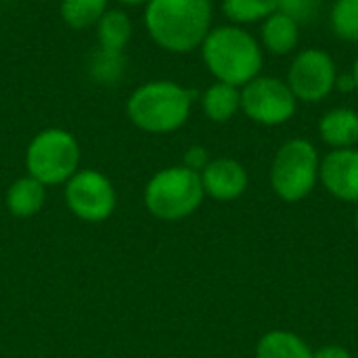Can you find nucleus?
<instances>
[{
    "label": "nucleus",
    "mask_w": 358,
    "mask_h": 358,
    "mask_svg": "<svg viewBox=\"0 0 358 358\" xmlns=\"http://www.w3.org/2000/svg\"><path fill=\"white\" fill-rule=\"evenodd\" d=\"M319 136L329 149H350L358 145V111L334 107L319 120Z\"/></svg>",
    "instance_id": "f8f14e48"
},
{
    "label": "nucleus",
    "mask_w": 358,
    "mask_h": 358,
    "mask_svg": "<svg viewBox=\"0 0 358 358\" xmlns=\"http://www.w3.org/2000/svg\"><path fill=\"white\" fill-rule=\"evenodd\" d=\"M67 208L86 222L107 220L115 210V189L111 180L96 170H78L65 187Z\"/></svg>",
    "instance_id": "1a4fd4ad"
},
{
    "label": "nucleus",
    "mask_w": 358,
    "mask_h": 358,
    "mask_svg": "<svg viewBox=\"0 0 358 358\" xmlns=\"http://www.w3.org/2000/svg\"><path fill=\"white\" fill-rule=\"evenodd\" d=\"M357 319H358V308H357Z\"/></svg>",
    "instance_id": "c85d7f7f"
},
{
    "label": "nucleus",
    "mask_w": 358,
    "mask_h": 358,
    "mask_svg": "<svg viewBox=\"0 0 358 358\" xmlns=\"http://www.w3.org/2000/svg\"><path fill=\"white\" fill-rule=\"evenodd\" d=\"M199 48L201 59L216 82L243 88L262 71L264 50L260 40L241 25L231 23L212 27Z\"/></svg>",
    "instance_id": "f03ea898"
},
{
    "label": "nucleus",
    "mask_w": 358,
    "mask_h": 358,
    "mask_svg": "<svg viewBox=\"0 0 358 358\" xmlns=\"http://www.w3.org/2000/svg\"><path fill=\"white\" fill-rule=\"evenodd\" d=\"M323 0H279V10L292 17L296 23H308L319 17Z\"/></svg>",
    "instance_id": "412c9836"
},
{
    "label": "nucleus",
    "mask_w": 358,
    "mask_h": 358,
    "mask_svg": "<svg viewBox=\"0 0 358 358\" xmlns=\"http://www.w3.org/2000/svg\"><path fill=\"white\" fill-rule=\"evenodd\" d=\"M355 229H357V233H358V203H357V212H355Z\"/></svg>",
    "instance_id": "cd10ccee"
},
{
    "label": "nucleus",
    "mask_w": 358,
    "mask_h": 358,
    "mask_svg": "<svg viewBox=\"0 0 358 358\" xmlns=\"http://www.w3.org/2000/svg\"><path fill=\"white\" fill-rule=\"evenodd\" d=\"M199 176L206 197H212L214 201H235L243 197L250 187V174L245 166L233 157L210 159Z\"/></svg>",
    "instance_id": "9b49d317"
},
{
    "label": "nucleus",
    "mask_w": 358,
    "mask_h": 358,
    "mask_svg": "<svg viewBox=\"0 0 358 358\" xmlns=\"http://www.w3.org/2000/svg\"><path fill=\"white\" fill-rule=\"evenodd\" d=\"M336 90H342V92H355V90H357V82H355L352 73H346V76H338V82H336Z\"/></svg>",
    "instance_id": "393cba45"
},
{
    "label": "nucleus",
    "mask_w": 358,
    "mask_h": 358,
    "mask_svg": "<svg viewBox=\"0 0 358 358\" xmlns=\"http://www.w3.org/2000/svg\"><path fill=\"white\" fill-rule=\"evenodd\" d=\"M334 34L344 42H358V0H336L329 10Z\"/></svg>",
    "instance_id": "aec40b11"
},
{
    "label": "nucleus",
    "mask_w": 358,
    "mask_h": 358,
    "mask_svg": "<svg viewBox=\"0 0 358 358\" xmlns=\"http://www.w3.org/2000/svg\"><path fill=\"white\" fill-rule=\"evenodd\" d=\"M44 201H46V185H42L29 174L17 178L6 191V208L17 218H29L38 214Z\"/></svg>",
    "instance_id": "2eb2a0df"
},
{
    "label": "nucleus",
    "mask_w": 358,
    "mask_h": 358,
    "mask_svg": "<svg viewBox=\"0 0 358 358\" xmlns=\"http://www.w3.org/2000/svg\"><path fill=\"white\" fill-rule=\"evenodd\" d=\"M203 197L201 176L185 166L159 170L145 187V206L159 220H182L191 216Z\"/></svg>",
    "instance_id": "39448f33"
},
{
    "label": "nucleus",
    "mask_w": 358,
    "mask_h": 358,
    "mask_svg": "<svg viewBox=\"0 0 358 358\" xmlns=\"http://www.w3.org/2000/svg\"><path fill=\"white\" fill-rule=\"evenodd\" d=\"M319 182L338 201L358 203V149H331L321 157Z\"/></svg>",
    "instance_id": "9d476101"
},
{
    "label": "nucleus",
    "mask_w": 358,
    "mask_h": 358,
    "mask_svg": "<svg viewBox=\"0 0 358 358\" xmlns=\"http://www.w3.org/2000/svg\"><path fill=\"white\" fill-rule=\"evenodd\" d=\"M208 164H210V153H208L203 147L195 145V147L187 149L185 159H182V166H185V168H189V170H193V172L201 174V170H203Z\"/></svg>",
    "instance_id": "5701e85b"
},
{
    "label": "nucleus",
    "mask_w": 358,
    "mask_h": 358,
    "mask_svg": "<svg viewBox=\"0 0 358 358\" xmlns=\"http://www.w3.org/2000/svg\"><path fill=\"white\" fill-rule=\"evenodd\" d=\"M310 344L287 329H271L266 331L254 350V358H313Z\"/></svg>",
    "instance_id": "4468645a"
},
{
    "label": "nucleus",
    "mask_w": 358,
    "mask_h": 358,
    "mask_svg": "<svg viewBox=\"0 0 358 358\" xmlns=\"http://www.w3.org/2000/svg\"><path fill=\"white\" fill-rule=\"evenodd\" d=\"M201 109L206 117L216 124L233 120L241 111V88L224 82H214L201 94Z\"/></svg>",
    "instance_id": "dca6fc26"
},
{
    "label": "nucleus",
    "mask_w": 358,
    "mask_h": 358,
    "mask_svg": "<svg viewBox=\"0 0 358 358\" xmlns=\"http://www.w3.org/2000/svg\"><path fill=\"white\" fill-rule=\"evenodd\" d=\"M319 149L308 138H289L277 149L271 162V189L285 203L304 201L319 185Z\"/></svg>",
    "instance_id": "20e7f679"
},
{
    "label": "nucleus",
    "mask_w": 358,
    "mask_h": 358,
    "mask_svg": "<svg viewBox=\"0 0 358 358\" xmlns=\"http://www.w3.org/2000/svg\"><path fill=\"white\" fill-rule=\"evenodd\" d=\"M96 29H99L101 50L109 55H122V50L126 48L132 36V21L124 10H107L99 19Z\"/></svg>",
    "instance_id": "f3484780"
},
{
    "label": "nucleus",
    "mask_w": 358,
    "mask_h": 358,
    "mask_svg": "<svg viewBox=\"0 0 358 358\" xmlns=\"http://www.w3.org/2000/svg\"><path fill=\"white\" fill-rule=\"evenodd\" d=\"M107 2L109 0H61V19L73 29L90 27L107 13Z\"/></svg>",
    "instance_id": "6ab92c4d"
},
{
    "label": "nucleus",
    "mask_w": 358,
    "mask_h": 358,
    "mask_svg": "<svg viewBox=\"0 0 358 358\" xmlns=\"http://www.w3.org/2000/svg\"><path fill=\"white\" fill-rule=\"evenodd\" d=\"M279 10V0H222V13L233 25L262 23Z\"/></svg>",
    "instance_id": "a211bd4d"
},
{
    "label": "nucleus",
    "mask_w": 358,
    "mask_h": 358,
    "mask_svg": "<svg viewBox=\"0 0 358 358\" xmlns=\"http://www.w3.org/2000/svg\"><path fill=\"white\" fill-rule=\"evenodd\" d=\"M300 42V23H296L285 13L277 10L262 21L260 46L275 57H285L296 50Z\"/></svg>",
    "instance_id": "ddd939ff"
},
{
    "label": "nucleus",
    "mask_w": 358,
    "mask_h": 358,
    "mask_svg": "<svg viewBox=\"0 0 358 358\" xmlns=\"http://www.w3.org/2000/svg\"><path fill=\"white\" fill-rule=\"evenodd\" d=\"M352 78H355V82H357V90H358V55H357V59H355V65H352Z\"/></svg>",
    "instance_id": "a878e982"
},
{
    "label": "nucleus",
    "mask_w": 358,
    "mask_h": 358,
    "mask_svg": "<svg viewBox=\"0 0 358 358\" xmlns=\"http://www.w3.org/2000/svg\"><path fill=\"white\" fill-rule=\"evenodd\" d=\"M94 76L99 80H113L115 76H120V69H122V55H109V52H103L99 55V59L94 61Z\"/></svg>",
    "instance_id": "4be33fe9"
},
{
    "label": "nucleus",
    "mask_w": 358,
    "mask_h": 358,
    "mask_svg": "<svg viewBox=\"0 0 358 358\" xmlns=\"http://www.w3.org/2000/svg\"><path fill=\"white\" fill-rule=\"evenodd\" d=\"M338 76L334 57L323 48L310 46L294 57L285 82L298 103H321L336 90Z\"/></svg>",
    "instance_id": "6e6552de"
},
{
    "label": "nucleus",
    "mask_w": 358,
    "mask_h": 358,
    "mask_svg": "<svg viewBox=\"0 0 358 358\" xmlns=\"http://www.w3.org/2000/svg\"><path fill=\"white\" fill-rule=\"evenodd\" d=\"M117 2H122V4H147L149 0H117Z\"/></svg>",
    "instance_id": "bb28decb"
},
{
    "label": "nucleus",
    "mask_w": 358,
    "mask_h": 358,
    "mask_svg": "<svg viewBox=\"0 0 358 358\" xmlns=\"http://www.w3.org/2000/svg\"><path fill=\"white\" fill-rule=\"evenodd\" d=\"M241 111L260 126H283L298 111V99L285 80L258 76L241 88Z\"/></svg>",
    "instance_id": "0eeeda50"
},
{
    "label": "nucleus",
    "mask_w": 358,
    "mask_h": 358,
    "mask_svg": "<svg viewBox=\"0 0 358 358\" xmlns=\"http://www.w3.org/2000/svg\"><path fill=\"white\" fill-rule=\"evenodd\" d=\"M193 101V90L170 80H155L143 84L130 94L126 113L130 122L145 132L170 134L185 126L191 115Z\"/></svg>",
    "instance_id": "7ed1b4c3"
},
{
    "label": "nucleus",
    "mask_w": 358,
    "mask_h": 358,
    "mask_svg": "<svg viewBox=\"0 0 358 358\" xmlns=\"http://www.w3.org/2000/svg\"><path fill=\"white\" fill-rule=\"evenodd\" d=\"M313 358H355L352 352L340 344H327V346H321L313 352Z\"/></svg>",
    "instance_id": "b1692460"
},
{
    "label": "nucleus",
    "mask_w": 358,
    "mask_h": 358,
    "mask_svg": "<svg viewBox=\"0 0 358 358\" xmlns=\"http://www.w3.org/2000/svg\"><path fill=\"white\" fill-rule=\"evenodd\" d=\"M27 174L42 185L67 182L80 166V145L67 130L48 128L34 136L25 151Z\"/></svg>",
    "instance_id": "423d86ee"
},
{
    "label": "nucleus",
    "mask_w": 358,
    "mask_h": 358,
    "mask_svg": "<svg viewBox=\"0 0 358 358\" xmlns=\"http://www.w3.org/2000/svg\"><path fill=\"white\" fill-rule=\"evenodd\" d=\"M212 0H149L145 27L168 52L185 55L199 48L212 29Z\"/></svg>",
    "instance_id": "f257e3e1"
}]
</instances>
